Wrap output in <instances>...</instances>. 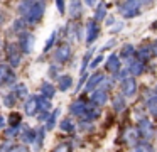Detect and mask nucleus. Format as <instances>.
<instances>
[{
    "label": "nucleus",
    "instance_id": "obj_1",
    "mask_svg": "<svg viewBox=\"0 0 157 152\" xmlns=\"http://www.w3.org/2000/svg\"><path fill=\"white\" fill-rule=\"evenodd\" d=\"M135 127L139 130L140 140H147L152 142L155 138V125H154V120L149 117V115H144L142 118L135 122Z\"/></svg>",
    "mask_w": 157,
    "mask_h": 152
},
{
    "label": "nucleus",
    "instance_id": "obj_2",
    "mask_svg": "<svg viewBox=\"0 0 157 152\" xmlns=\"http://www.w3.org/2000/svg\"><path fill=\"white\" fill-rule=\"evenodd\" d=\"M144 0H123L118 5V12L123 19H135L142 12Z\"/></svg>",
    "mask_w": 157,
    "mask_h": 152
},
{
    "label": "nucleus",
    "instance_id": "obj_3",
    "mask_svg": "<svg viewBox=\"0 0 157 152\" xmlns=\"http://www.w3.org/2000/svg\"><path fill=\"white\" fill-rule=\"evenodd\" d=\"M44 12H46V3L44 2H36L34 0L31 9H29L21 19H24V22L27 24V25H36V24H39L42 20Z\"/></svg>",
    "mask_w": 157,
    "mask_h": 152
},
{
    "label": "nucleus",
    "instance_id": "obj_4",
    "mask_svg": "<svg viewBox=\"0 0 157 152\" xmlns=\"http://www.w3.org/2000/svg\"><path fill=\"white\" fill-rule=\"evenodd\" d=\"M120 140L127 145V147H135L137 144L140 142V135H139V130H137L135 125L128 123V125H123L122 130H120Z\"/></svg>",
    "mask_w": 157,
    "mask_h": 152
},
{
    "label": "nucleus",
    "instance_id": "obj_5",
    "mask_svg": "<svg viewBox=\"0 0 157 152\" xmlns=\"http://www.w3.org/2000/svg\"><path fill=\"white\" fill-rule=\"evenodd\" d=\"M90 105H91V103H90L88 98H85V95L75 98V100L69 103V108H68L69 117H75V118H78V120H79V118L86 113V110L90 108Z\"/></svg>",
    "mask_w": 157,
    "mask_h": 152
},
{
    "label": "nucleus",
    "instance_id": "obj_6",
    "mask_svg": "<svg viewBox=\"0 0 157 152\" xmlns=\"http://www.w3.org/2000/svg\"><path fill=\"white\" fill-rule=\"evenodd\" d=\"M144 107L152 120H157V91L154 88H147L144 93Z\"/></svg>",
    "mask_w": 157,
    "mask_h": 152
},
{
    "label": "nucleus",
    "instance_id": "obj_7",
    "mask_svg": "<svg viewBox=\"0 0 157 152\" xmlns=\"http://www.w3.org/2000/svg\"><path fill=\"white\" fill-rule=\"evenodd\" d=\"M5 57L10 68H19L22 61V51L17 42H7L5 44Z\"/></svg>",
    "mask_w": 157,
    "mask_h": 152
},
{
    "label": "nucleus",
    "instance_id": "obj_8",
    "mask_svg": "<svg viewBox=\"0 0 157 152\" xmlns=\"http://www.w3.org/2000/svg\"><path fill=\"white\" fill-rule=\"evenodd\" d=\"M52 57H54V63L59 64V66H61V64H66L73 57V47H71V44H69V42L58 44V47L54 49Z\"/></svg>",
    "mask_w": 157,
    "mask_h": 152
},
{
    "label": "nucleus",
    "instance_id": "obj_9",
    "mask_svg": "<svg viewBox=\"0 0 157 152\" xmlns=\"http://www.w3.org/2000/svg\"><path fill=\"white\" fill-rule=\"evenodd\" d=\"M118 86H120V93L125 98H133L139 93V83H137V78H133V76H128L125 80H122Z\"/></svg>",
    "mask_w": 157,
    "mask_h": 152
},
{
    "label": "nucleus",
    "instance_id": "obj_10",
    "mask_svg": "<svg viewBox=\"0 0 157 152\" xmlns=\"http://www.w3.org/2000/svg\"><path fill=\"white\" fill-rule=\"evenodd\" d=\"M17 44H19V47H21L22 54H31L32 51H34V44H36L34 34L29 32V30H24L22 34H19Z\"/></svg>",
    "mask_w": 157,
    "mask_h": 152
},
{
    "label": "nucleus",
    "instance_id": "obj_11",
    "mask_svg": "<svg viewBox=\"0 0 157 152\" xmlns=\"http://www.w3.org/2000/svg\"><path fill=\"white\" fill-rule=\"evenodd\" d=\"M122 69V59L117 53H110L108 57H105V71L110 76H115Z\"/></svg>",
    "mask_w": 157,
    "mask_h": 152
},
{
    "label": "nucleus",
    "instance_id": "obj_12",
    "mask_svg": "<svg viewBox=\"0 0 157 152\" xmlns=\"http://www.w3.org/2000/svg\"><path fill=\"white\" fill-rule=\"evenodd\" d=\"M88 100H90V103H91L93 107L103 108L110 100V91H105V90H101V88H96L93 93H90Z\"/></svg>",
    "mask_w": 157,
    "mask_h": 152
},
{
    "label": "nucleus",
    "instance_id": "obj_13",
    "mask_svg": "<svg viewBox=\"0 0 157 152\" xmlns=\"http://www.w3.org/2000/svg\"><path fill=\"white\" fill-rule=\"evenodd\" d=\"M66 37H68V42H75V41L79 42L83 39V29L78 20H71L66 25Z\"/></svg>",
    "mask_w": 157,
    "mask_h": 152
},
{
    "label": "nucleus",
    "instance_id": "obj_14",
    "mask_svg": "<svg viewBox=\"0 0 157 152\" xmlns=\"http://www.w3.org/2000/svg\"><path fill=\"white\" fill-rule=\"evenodd\" d=\"M15 73L9 64H0V86H14Z\"/></svg>",
    "mask_w": 157,
    "mask_h": 152
},
{
    "label": "nucleus",
    "instance_id": "obj_15",
    "mask_svg": "<svg viewBox=\"0 0 157 152\" xmlns=\"http://www.w3.org/2000/svg\"><path fill=\"white\" fill-rule=\"evenodd\" d=\"M105 76H106V74L103 73V71H93V73L88 76V80H86L85 93H93V91L101 84V81L105 80Z\"/></svg>",
    "mask_w": 157,
    "mask_h": 152
},
{
    "label": "nucleus",
    "instance_id": "obj_16",
    "mask_svg": "<svg viewBox=\"0 0 157 152\" xmlns=\"http://www.w3.org/2000/svg\"><path fill=\"white\" fill-rule=\"evenodd\" d=\"M98 37H100V24L95 19H88V22H86V36H85L86 44L91 46Z\"/></svg>",
    "mask_w": 157,
    "mask_h": 152
},
{
    "label": "nucleus",
    "instance_id": "obj_17",
    "mask_svg": "<svg viewBox=\"0 0 157 152\" xmlns=\"http://www.w3.org/2000/svg\"><path fill=\"white\" fill-rule=\"evenodd\" d=\"M127 68H128L130 74H132L133 78H137V76H142L147 71V63H144V61L137 59V57L133 56V57H130V59H127Z\"/></svg>",
    "mask_w": 157,
    "mask_h": 152
},
{
    "label": "nucleus",
    "instance_id": "obj_18",
    "mask_svg": "<svg viewBox=\"0 0 157 152\" xmlns=\"http://www.w3.org/2000/svg\"><path fill=\"white\" fill-rule=\"evenodd\" d=\"M19 138H21V142L25 145H34L36 138H37V128H32V127H29V125H22Z\"/></svg>",
    "mask_w": 157,
    "mask_h": 152
},
{
    "label": "nucleus",
    "instance_id": "obj_19",
    "mask_svg": "<svg viewBox=\"0 0 157 152\" xmlns=\"http://www.w3.org/2000/svg\"><path fill=\"white\" fill-rule=\"evenodd\" d=\"M37 113H39L37 95H29V98L24 101V115H27V117H37Z\"/></svg>",
    "mask_w": 157,
    "mask_h": 152
},
{
    "label": "nucleus",
    "instance_id": "obj_20",
    "mask_svg": "<svg viewBox=\"0 0 157 152\" xmlns=\"http://www.w3.org/2000/svg\"><path fill=\"white\" fill-rule=\"evenodd\" d=\"M112 108L113 111H115V115H122L127 111V108H128V101H127V98L123 96L122 93L115 95V96H112Z\"/></svg>",
    "mask_w": 157,
    "mask_h": 152
},
{
    "label": "nucleus",
    "instance_id": "obj_21",
    "mask_svg": "<svg viewBox=\"0 0 157 152\" xmlns=\"http://www.w3.org/2000/svg\"><path fill=\"white\" fill-rule=\"evenodd\" d=\"M135 57L140 61H144V63H149V61H152L154 57V49H152V44H142V46L137 47L135 51Z\"/></svg>",
    "mask_w": 157,
    "mask_h": 152
},
{
    "label": "nucleus",
    "instance_id": "obj_22",
    "mask_svg": "<svg viewBox=\"0 0 157 152\" xmlns=\"http://www.w3.org/2000/svg\"><path fill=\"white\" fill-rule=\"evenodd\" d=\"M58 127H59V130H61L63 134H68V135H73L76 130H78V123L73 120V117L61 118V122L58 123Z\"/></svg>",
    "mask_w": 157,
    "mask_h": 152
},
{
    "label": "nucleus",
    "instance_id": "obj_23",
    "mask_svg": "<svg viewBox=\"0 0 157 152\" xmlns=\"http://www.w3.org/2000/svg\"><path fill=\"white\" fill-rule=\"evenodd\" d=\"M68 14L71 17V20H78L83 15V2L81 0H69Z\"/></svg>",
    "mask_w": 157,
    "mask_h": 152
},
{
    "label": "nucleus",
    "instance_id": "obj_24",
    "mask_svg": "<svg viewBox=\"0 0 157 152\" xmlns=\"http://www.w3.org/2000/svg\"><path fill=\"white\" fill-rule=\"evenodd\" d=\"M56 91H58V86H54L51 81H42L41 88H39V95H42L48 100H52L56 96Z\"/></svg>",
    "mask_w": 157,
    "mask_h": 152
},
{
    "label": "nucleus",
    "instance_id": "obj_25",
    "mask_svg": "<svg viewBox=\"0 0 157 152\" xmlns=\"http://www.w3.org/2000/svg\"><path fill=\"white\" fill-rule=\"evenodd\" d=\"M56 84H58V90L66 93L73 88V76L71 74H61V76L56 80Z\"/></svg>",
    "mask_w": 157,
    "mask_h": 152
},
{
    "label": "nucleus",
    "instance_id": "obj_26",
    "mask_svg": "<svg viewBox=\"0 0 157 152\" xmlns=\"http://www.w3.org/2000/svg\"><path fill=\"white\" fill-rule=\"evenodd\" d=\"M101 117V108H98V107H93V105H90V108L86 110V113L83 115L79 120H83V122H93L95 123L98 118Z\"/></svg>",
    "mask_w": 157,
    "mask_h": 152
},
{
    "label": "nucleus",
    "instance_id": "obj_27",
    "mask_svg": "<svg viewBox=\"0 0 157 152\" xmlns=\"http://www.w3.org/2000/svg\"><path fill=\"white\" fill-rule=\"evenodd\" d=\"M59 113H61V108H54V110L51 111V115L48 117V120L44 122V128H46V132H51V130H54V127L58 125Z\"/></svg>",
    "mask_w": 157,
    "mask_h": 152
},
{
    "label": "nucleus",
    "instance_id": "obj_28",
    "mask_svg": "<svg viewBox=\"0 0 157 152\" xmlns=\"http://www.w3.org/2000/svg\"><path fill=\"white\" fill-rule=\"evenodd\" d=\"M135 51H137V47L133 46L132 42H127V44H123V46H122L118 56H120V59H122V61H127V59H130V57L135 56Z\"/></svg>",
    "mask_w": 157,
    "mask_h": 152
},
{
    "label": "nucleus",
    "instance_id": "obj_29",
    "mask_svg": "<svg viewBox=\"0 0 157 152\" xmlns=\"http://www.w3.org/2000/svg\"><path fill=\"white\" fill-rule=\"evenodd\" d=\"M22 130V125H17V127H12V125H7V128H4V140H10L14 142V138H19Z\"/></svg>",
    "mask_w": 157,
    "mask_h": 152
},
{
    "label": "nucleus",
    "instance_id": "obj_30",
    "mask_svg": "<svg viewBox=\"0 0 157 152\" xmlns=\"http://www.w3.org/2000/svg\"><path fill=\"white\" fill-rule=\"evenodd\" d=\"M106 17H108V14H106V3H105V2H100L98 5L95 7L93 19H95L96 22H101V20H105Z\"/></svg>",
    "mask_w": 157,
    "mask_h": 152
},
{
    "label": "nucleus",
    "instance_id": "obj_31",
    "mask_svg": "<svg viewBox=\"0 0 157 152\" xmlns=\"http://www.w3.org/2000/svg\"><path fill=\"white\" fill-rule=\"evenodd\" d=\"M12 91H14L15 96H17L19 100H22V101H25V100L29 98V90H27V86H25L24 83H17V84H14Z\"/></svg>",
    "mask_w": 157,
    "mask_h": 152
},
{
    "label": "nucleus",
    "instance_id": "obj_32",
    "mask_svg": "<svg viewBox=\"0 0 157 152\" xmlns=\"http://www.w3.org/2000/svg\"><path fill=\"white\" fill-rule=\"evenodd\" d=\"M17 100L19 98L15 96L14 91H9V93H5L4 96H2V105H4L5 108H14L15 105H17Z\"/></svg>",
    "mask_w": 157,
    "mask_h": 152
},
{
    "label": "nucleus",
    "instance_id": "obj_33",
    "mask_svg": "<svg viewBox=\"0 0 157 152\" xmlns=\"http://www.w3.org/2000/svg\"><path fill=\"white\" fill-rule=\"evenodd\" d=\"M93 53H95V49H93V47H90V49L85 53V56H83V59H81V68H79V74H83V73H86V71H88V66H90V63H91Z\"/></svg>",
    "mask_w": 157,
    "mask_h": 152
},
{
    "label": "nucleus",
    "instance_id": "obj_34",
    "mask_svg": "<svg viewBox=\"0 0 157 152\" xmlns=\"http://www.w3.org/2000/svg\"><path fill=\"white\" fill-rule=\"evenodd\" d=\"M132 152H155L152 142H147V140H140L135 147H132Z\"/></svg>",
    "mask_w": 157,
    "mask_h": 152
},
{
    "label": "nucleus",
    "instance_id": "obj_35",
    "mask_svg": "<svg viewBox=\"0 0 157 152\" xmlns=\"http://www.w3.org/2000/svg\"><path fill=\"white\" fill-rule=\"evenodd\" d=\"M12 30H14V34H22L24 32V30H27V24L24 22V19H21V17H19V19H15L14 22H12Z\"/></svg>",
    "mask_w": 157,
    "mask_h": 152
},
{
    "label": "nucleus",
    "instance_id": "obj_36",
    "mask_svg": "<svg viewBox=\"0 0 157 152\" xmlns=\"http://www.w3.org/2000/svg\"><path fill=\"white\" fill-rule=\"evenodd\" d=\"M56 41H58V30H52L51 36H49V37H48V41H46L44 47H42V53H49V51H51L52 47H54Z\"/></svg>",
    "mask_w": 157,
    "mask_h": 152
},
{
    "label": "nucleus",
    "instance_id": "obj_37",
    "mask_svg": "<svg viewBox=\"0 0 157 152\" xmlns=\"http://www.w3.org/2000/svg\"><path fill=\"white\" fill-rule=\"evenodd\" d=\"M51 152H73V144L68 140H63L59 144H56Z\"/></svg>",
    "mask_w": 157,
    "mask_h": 152
},
{
    "label": "nucleus",
    "instance_id": "obj_38",
    "mask_svg": "<svg viewBox=\"0 0 157 152\" xmlns=\"http://www.w3.org/2000/svg\"><path fill=\"white\" fill-rule=\"evenodd\" d=\"M44 137H46V128H44V125H41L37 128V138H36V144H34V147L37 150H41L42 145H44Z\"/></svg>",
    "mask_w": 157,
    "mask_h": 152
},
{
    "label": "nucleus",
    "instance_id": "obj_39",
    "mask_svg": "<svg viewBox=\"0 0 157 152\" xmlns=\"http://www.w3.org/2000/svg\"><path fill=\"white\" fill-rule=\"evenodd\" d=\"M78 130L83 132V134H90V132L95 130V123H93V122H83V120H79Z\"/></svg>",
    "mask_w": 157,
    "mask_h": 152
},
{
    "label": "nucleus",
    "instance_id": "obj_40",
    "mask_svg": "<svg viewBox=\"0 0 157 152\" xmlns=\"http://www.w3.org/2000/svg\"><path fill=\"white\" fill-rule=\"evenodd\" d=\"M9 125H12V127H17V125H22V115H19L17 111H12L10 115H9Z\"/></svg>",
    "mask_w": 157,
    "mask_h": 152
},
{
    "label": "nucleus",
    "instance_id": "obj_41",
    "mask_svg": "<svg viewBox=\"0 0 157 152\" xmlns=\"http://www.w3.org/2000/svg\"><path fill=\"white\" fill-rule=\"evenodd\" d=\"M105 61V56H103V53H100L98 56H95V59H91V63H90V66H88V69H96V68L100 66V64Z\"/></svg>",
    "mask_w": 157,
    "mask_h": 152
},
{
    "label": "nucleus",
    "instance_id": "obj_42",
    "mask_svg": "<svg viewBox=\"0 0 157 152\" xmlns=\"http://www.w3.org/2000/svg\"><path fill=\"white\" fill-rule=\"evenodd\" d=\"M88 76H90V73L86 71V73H83L81 76H79V81H78V84H76V88H75V91L76 93H79L81 91V88H85V84H86V80H88Z\"/></svg>",
    "mask_w": 157,
    "mask_h": 152
},
{
    "label": "nucleus",
    "instance_id": "obj_43",
    "mask_svg": "<svg viewBox=\"0 0 157 152\" xmlns=\"http://www.w3.org/2000/svg\"><path fill=\"white\" fill-rule=\"evenodd\" d=\"M61 76V74H59V64H51V66H49V78H52V80H58V78Z\"/></svg>",
    "mask_w": 157,
    "mask_h": 152
},
{
    "label": "nucleus",
    "instance_id": "obj_44",
    "mask_svg": "<svg viewBox=\"0 0 157 152\" xmlns=\"http://www.w3.org/2000/svg\"><path fill=\"white\" fill-rule=\"evenodd\" d=\"M10 152H31V149H29V145H25V144H14L12 145V149H10Z\"/></svg>",
    "mask_w": 157,
    "mask_h": 152
},
{
    "label": "nucleus",
    "instance_id": "obj_45",
    "mask_svg": "<svg viewBox=\"0 0 157 152\" xmlns=\"http://www.w3.org/2000/svg\"><path fill=\"white\" fill-rule=\"evenodd\" d=\"M56 2V9H58V12L61 14V15H64L66 14V2L64 0H54Z\"/></svg>",
    "mask_w": 157,
    "mask_h": 152
},
{
    "label": "nucleus",
    "instance_id": "obj_46",
    "mask_svg": "<svg viewBox=\"0 0 157 152\" xmlns=\"http://www.w3.org/2000/svg\"><path fill=\"white\" fill-rule=\"evenodd\" d=\"M12 145H14V142H10V140H4L2 144H0V152H10Z\"/></svg>",
    "mask_w": 157,
    "mask_h": 152
},
{
    "label": "nucleus",
    "instance_id": "obj_47",
    "mask_svg": "<svg viewBox=\"0 0 157 152\" xmlns=\"http://www.w3.org/2000/svg\"><path fill=\"white\" fill-rule=\"evenodd\" d=\"M123 27H125V24H123V22H115L112 25V32L113 34H118V32H122V30H123Z\"/></svg>",
    "mask_w": 157,
    "mask_h": 152
},
{
    "label": "nucleus",
    "instance_id": "obj_48",
    "mask_svg": "<svg viewBox=\"0 0 157 152\" xmlns=\"http://www.w3.org/2000/svg\"><path fill=\"white\" fill-rule=\"evenodd\" d=\"M115 44H117V41H115V39H110V41H108V42H106V44H105V46H103V47H101V51H100V53H105V51H106V49H112V47H113V46H115Z\"/></svg>",
    "mask_w": 157,
    "mask_h": 152
},
{
    "label": "nucleus",
    "instance_id": "obj_49",
    "mask_svg": "<svg viewBox=\"0 0 157 152\" xmlns=\"http://www.w3.org/2000/svg\"><path fill=\"white\" fill-rule=\"evenodd\" d=\"M7 118L4 117V115H0V130H4V128H7Z\"/></svg>",
    "mask_w": 157,
    "mask_h": 152
},
{
    "label": "nucleus",
    "instance_id": "obj_50",
    "mask_svg": "<svg viewBox=\"0 0 157 152\" xmlns=\"http://www.w3.org/2000/svg\"><path fill=\"white\" fill-rule=\"evenodd\" d=\"M117 20H115V17H112V15H108V19H105V24L106 25H113Z\"/></svg>",
    "mask_w": 157,
    "mask_h": 152
},
{
    "label": "nucleus",
    "instance_id": "obj_51",
    "mask_svg": "<svg viewBox=\"0 0 157 152\" xmlns=\"http://www.w3.org/2000/svg\"><path fill=\"white\" fill-rule=\"evenodd\" d=\"M86 7H96V0H83Z\"/></svg>",
    "mask_w": 157,
    "mask_h": 152
},
{
    "label": "nucleus",
    "instance_id": "obj_52",
    "mask_svg": "<svg viewBox=\"0 0 157 152\" xmlns=\"http://www.w3.org/2000/svg\"><path fill=\"white\" fill-rule=\"evenodd\" d=\"M150 44H152V49H154V56L157 57V39L154 41V42H150Z\"/></svg>",
    "mask_w": 157,
    "mask_h": 152
},
{
    "label": "nucleus",
    "instance_id": "obj_53",
    "mask_svg": "<svg viewBox=\"0 0 157 152\" xmlns=\"http://www.w3.org/2000/svg\"><path fill=\"white\" fill-rule=\"evenodd\" d=\"M154 0H144V3H145V5H149V3H152Z\"/></svg>",
    "mask_w": 157,
    "mask_h": 152
},
{
    "label": "nucleus",
    "instance_id": "obj_54",
    "mask_svg": "<svg viewBox=\"0 0 157 152\" xmlns=\"http://www.w3.org/2000/svg\"><path fill=\"white\" fill-rule=\"evenodd\" d=\"M4 24V17H2V14H0V25Z\"/></svg>",
    "mask_w": 157,
    "mask_h": 152
},
{
    "label": "nucleus",
    "instance_id": "obj_55",
    "mask_svg": "<svg viewBox=\"0 0 157 152\" xmlns=\"http://www.w3.org/2000/svg\"><path fill=\"white\" fill-rule=\"evenodd\" d=\"M152 29H157V22H154V24H152Z\"/></svg>",
    "mask_w": 157,
    "mask_h": 152
},
{
    "label": "nucleus",
    "instance_id": "obj_56",
    "mask_svg": "<svg viewBox=\"0 0 157 152\" xmlns=\"http://www.w3.org/2000/svg\"><path fill=\"white\" fill-rule=\"evenodd\" d=\"M36 2H46V0H36Z\"/></svg>",
    "mask_w": 157,
    "mask_h": 152
},
{
    "label": "nucleus",
    "instance_id": "obj_57",
    "mask_svg": "<svg viewBox=\"0 0 157 152\" xmlns=\"http://www.w3.org/2000/svg\"><path fill=\"white\" fill-rule=\"evenodd\" d=\"M155 137H157V125H155Z\"/></svg>",
    "mask_w": 157,
    "mask_h": 152
},
{
    "label": "nucleus",
    "instance_id": "obj_58",
    "mask_svg": "<svg viewBox=\"0 0 157 152\" xmlns=\"http://www.w3.org/2000/svg\"><path fill=\"white\" fill-rule=\"evenodd\" d=\"M154 90H155V91H157V84H155V86H154Z\"/></svg>",
    "mask_w": 157,
    "mask_h": 152
}]
</instances>
